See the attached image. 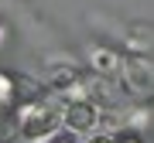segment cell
Segmentation results:
<instances>
[{
    "mask_svg": "<svg viewBox=\"0 0 154 143\" xmlns=\"http://www.w3.org/2000/svg\"><path fill=\"white\" fill-rule=\"evenodd\" d=\"M65 119H69V126L86 130V126H93V123H96V109H93V106H86V102H75V106L69 109Z\"/></svg>",
    "mask_w": 154,
    "mask_h": 143,
    "instance_id": "cell-1",
    "label": "cell"
},
{
    "mask_svg": "<svg viewBox=\"0 0 154 143\" xmlns=\"http://www.w3.org/2000/svg\"><path fill=\"white\" fill-rule=\"evenodd\" d=\"M96 143H113V140H96Z\"/></svg>",
    "mask_w": 154,
    "mask_h": 143,
    "instance_id": "cell-7",
    "label": "cell"
},
{
    "mask_svg": "<svg viewBox=\"0 0 154 143\" xmlns=\"http://www.w3.org/2000/svg\"><path fill=\"white\" fill-rule=\"evenodd\" d=\"M7 41H11V28H7V24L4 21H0V48H4V44Z\"/></svg>",
    "mask_w": 154,
    "mask_h": 143,
    "instance_id": "cell-3",
    "label": "cell"
},
{
    "mask_svg": "<svg viewBox=\"0 0 154 143\" xmlns=\"http://www.w3.org/2000/svg\"><path fill=\"white\" fill-rule=\"evenodd\" d=\"M96 65L110 72V68H116V61H113V55H110V51H96Z\"/></svg>",
    "mask_w": 154,
    "mask_h": 143,
    "instance_id": "cell-2",
    "label": "cell"
},
{
    "mask_svg": "<svg viewBox=\"0 0 154 143\" xmlns=\"http://www.w3.org/2000/svg\"><path fill=\"white\" fill-rule=\"evenodd\" d=\"M7 92H11V78H4V75H0V95H7Z\"/></svg>",
    "mask_w": 154,
    "mask_h": 143,
    "instance_id": "cell-4",
    "label": "cell"
},
{
    "mask_svg": "<svg viewBox=\"0 0 154 143\" xmlns=\"http://www.w3.org/2000/svg\"><path fill=\"white\" fill-rule=\"evenodd\" d=\"M120 143H140V140H137V136H127V140H120Z\"/></svg>",
    "mask_w": 154,
    "mask_h": 143,
    "instance_id": "cell-5",
    "label": "cell"
},
{
    "mask_svg": "<svg viewBox=\"0 0 154 143\" xmlns=\"http://www.w3.org/2000/svg\"><path fill=\"white\" fill-rule=\"evenodd\" d=\"M55 143H75V140H55Z\"/></svg>",
    "mask_w": 154,
    "mask_h": 143,
    "instance_id": "cell-6",
    "label": "cell"
}]
</instances>
